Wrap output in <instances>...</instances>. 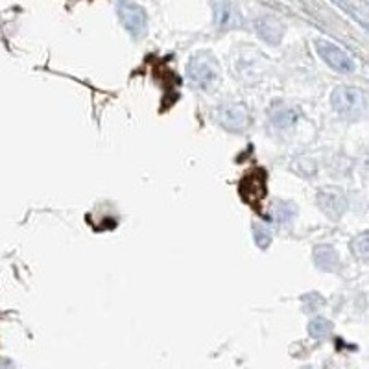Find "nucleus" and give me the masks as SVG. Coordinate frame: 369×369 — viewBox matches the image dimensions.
Wrapping results in <instances>:
<instances>
[{"label":"nucleus","mask_w":369,"mask_h":369,"mask_svg":"<svg viewBox=\"0 0 369 369\" xmlns=\"http://www.w3.org/2000/svg\"><path fill=\"white\" fill-rule=\"evenodd\" d=\"M187 74L194 85L202 89H211L220 78V67L214 56L209 52H198L192 56L187 65Z\"/></svg>","instance_id":"nucleus-1"},{"label":"nucleus","mask_w":369,"mask_h":369,"mask_svg":"<svg viewBox=\"0 0 369 369\" xmlns=\"http://www.w3.org/2000/svg\"><path fill=\"white\" fill-rule=\"evenodd\" d=\"M117 13L124 28L128 30L133 37H143L146 34V11L133 0H117Z\"/></svg>","instance_id":"nucleus-2"},{"label":"nucleus","mask_w":369,"mask_h":369,"mask_svg":"<svg viewBox=\"0 0 369 369\" xmlns=\"http://www.w3.org/2000/svg\"><path fill=\"white\" fill-rule=\"evenodd\" d=\"M332 108L342 115H358L364 111L365 100L364 94L354 87H336L330 94Z\"/></svg>","instance_id":"nucleus-3"},{"label":"nucleus","mask_w":369,"mask_h":369,"mask_svg":"<svg viewBox=\"0 0 369 369\" xmlns=\"http://www.w3.org/2000/svg\"><path fill=\"white\" fill-rule=\"evenodd\" d=\"M316 50H318V54L321 56V59H323L325 63L338 70V72L347 74L354 70V61L351 59V56L345 54L344 50L338 48L335 43L320 39L316 43Z\"/></svg>","instance_id":"nucleus-4"},{"label":"nucleus","mask_w":369,"mask_h":369,"mask_svg":"<svg viewBox=\"0 0 369 369\" xmlns=\"http://www.w3.org/2000/svg\"><path fill=\"white\" fill-rule=\"evenodd\" d=\"M216 118L229 131H242L250 124V113L242 103H221L216 111Z\"/></svg>","instance_id":"nucleus-5"},{"label":"nucleus","mask_w":369,"mask_h":369,"mask_svg":"<svg viewBox=\"0 0 369 369\" xmlns=\"http://www.w3.org/2000/svg\"><path fill=\"white\" fill-rule=\"evenodd\" d=\"M318 203H320L325 214H329L332 218H338L345 211V205H347L345 196L338 188H325V190H321L320 196H318Z\"/></svg>","instance_id":"nucleus-6"},{"label":"nucleus","mask_w":369,"mask_h":369,"mask_svg":"<svg viewBox=\"0 0 369 369\" xmlns=\"http://www.w3.org/2000/svg\"><path fill=\"white\" fill-rule=\"evenodd\" d=\"M212 8H214V20H216V25L220 28H227V26L233 25L235 11H233V6L229 0H214Z\"/></svg>","instance_id":"nucleus-7"},{"label":"nucleus","mask_w":369,"mask_h":369,"mask_svg":"<svg viewBox=\"0 0 369 369\" xmlns=\"http://www.w3.org/2000/svg\"><path fill=\"white\" fill-rule=\"evenodd\" d=\"M314 262L321 270H336L338 266V255L330 246H318L314 250Z\"/></svg>","instance_id":"nucleus-8"},{"label":"nucleus","mask_w":369,"mask_h":369,"mask_svg":"<svg viewBox=\"0 0 369 369\" xmlns=\"http://www.w3.org/2000/svg\"><path fill=\"white\" fill-rule=\"evenodd\" d=\"M351 250H353L354 257H358L362 261L369 259V233H362L351 242Z\"/></svg>","instance_id":"nucleus-9"},{"label":"nucleus","mask_w":369,"mask_h":369,"mask_svg":"<svg viewBox=\"0 0 369 369\" xmlns=\"http://www.w3.org/2000/svg\"><path fill=\"white\" fill-rule=\"evenodd\" d=\"M257 26H259V34H261L266 41H270V43H276L273 35H271V30H283L273 19H261Z\"/></svg>","instance_id":"nucleus-10"},{"label":"nucleus","mask_w":369,"mask_h":369,"mask_svg":"<svg viewBox=\"0 0 369 369\" xmlns=\"http://www.w3.org/2000/svg\"><path fill=\"white\" fill-rule=\"evenodd\" d=\"M330 329V323L327 320H323V318H318V320L310 321L309 325V332L314 338H320V336H325L327 332H329Z\"/></svg>","instance_id":"nucleus-11"},{"label":"nucleus","mask_w":369,"mask_h":369,"mask_svg":"<svg viewBox=\"0 0 369 369\" xmlns=\"http://www.w3.org/2000/svg\"><path fill=\"white\" fill-rule=\"evenodd\" d=\"M253 231H255V242H257V244H259V246L266 247V246H268V244H270V240H271V233L270 231H266V229H262L261 226H257L255 229H253Z\"/></svg>","instance_id":"nucleus-12"},{"label":"nucleus","mask_w":369,"mask_h":369,"mask_svg":"<svg viewBox=\"0 0 369 369\" xmlns=\"http://www.w3.org/2000/svg\"><path fill=\"white\" fill-rule=\"evenodd\" d=\"M276 212H277V220L288 221L292 214H294V209H290V205H283V203H280V205L276 209Z\"/></svg>","instance_id":"nucleus-13"}]
</instances>
